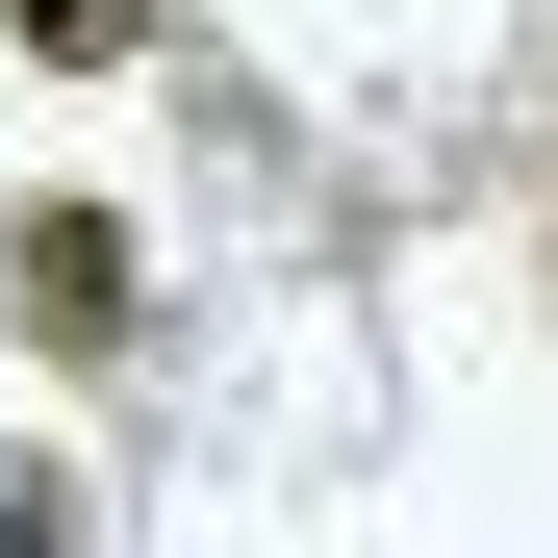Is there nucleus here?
Returning a JSON list of instances; mask_svg holds the SVG:
<instances>
[{
  "instance_id": "obj_2",
  "label": "nucleus",
  "mask_w": 558,
  "mask_h": 558,
  "mask_svg": "<svg viewBox=\"0 0 558 558\" xmlns=\"http://www.w3.org/2000/svg\"><path fill=\"white\" fill-rule=\"evenodd\" d=\"M0 26H26L51 76H128V51H153V0H0Z\"/></svg>"
},
{
  "instance_id": "obj_3",
  "label": "nucleus",
  "mask_w": 558,
  "mask_h": 558,
  "mask_svg": "<svg viewBox=\"0 0 558 558\" xmlns=\"http://www.w3.org/2000/svg\"><path fill=\"white\" fill-rule=\"evenodd\" d=\"M533 204H558V178H533Z\"/></svg>"
},
{
  "instance_id": "obj_1",
  "label": "nucleus",
  "mask_w": 558,
  "mask_h": 558,
  "mask_svg": "<svg viewBox=\"0 0 558 558\" xmlns=\"http://www.w3.org/2000/svg\"><path fill=\"white\" fill-rule=\"evenodd\" d=\"M0 279H26L51 355H102V330H128V204H26V254H0Z\"/></svg>"
}]
</instances>
